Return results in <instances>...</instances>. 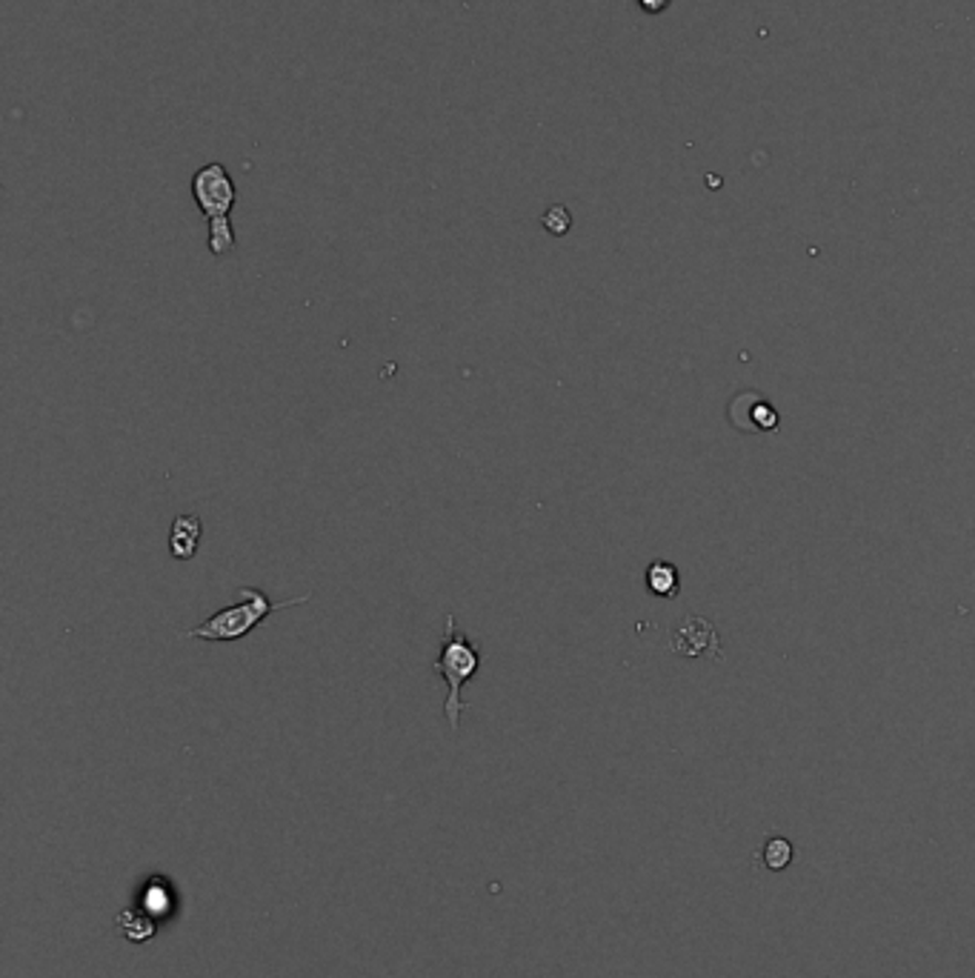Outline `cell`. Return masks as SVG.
<instances>
[{
    "instance_id": "cell-11",
    "label": "cell",
    "mask_w": 975,
    "mask_h": 978,
    "mask_svg": "<svg viewBox=\"0 0 975 978\" xmlns=\"http://www.w3.org/2000/svg\"><path fill=\"white\" fill-rule=\"evenodd\" d=\"M541 227L547 229L549 235H555V238H564L573 229V215H569V209L564 204H555V207H549L547 212L541 215Z\"/></svg>"
},
{
    "instance_id": "cell-2",
    "label": "cell",
    "mask_w": 975,
    "mask_h": 978,
    "mask_svg": "<svg viewBox=\"0 0 975 978\" xmlns=\"http://www.w3.org/2000/svg\"><path fill=\"white\" fill-rule=\"evenodd\" d=\"M484 664V653L478 647L475 641L466 638V633L455 627V615L447 613L443 621V641H441V655L432 664V673L447 682L450 693H447V701H443V716L450 721V730L458 732L461 727V712L466 710L464 698H461V689L478 676V669Z\"/></svg>"
},
{
    "instance_id": "cell-5",
    "label": "cell",
    "mask_w": 975,
    "mask_h": 978,
    "mask_svg": "<svg viewBox=\"0 0 975 978\" xmlns=\"http://www.w3.org/2000/svg\"><path fill=\"white\" fill-rule=\"evenodd\" d=\"M670 647L672 653L684 655V658H701V655L721 658V641L715 635V627L701 615L681 618V624L670 635Z\"/></svg>"
},
{
    "instance_id": "cell-1",
    "label": "cell",
    "mask_w": 975,
    "mask_h": 978,
    "mask_svg": "<svg viewBox=\"0 0 975 978\" xmlns=\"http://www.w3.org/2000/svg\"><path fill=\"white\" fill-rule=\"evenodd\" d=\"M238 595H241V604L223 606L214 615H209L207 621H201L198 627L180 633V638H195V641H209V644H227V641H241L252 633V630L266 621L270 615L281 613V610H290V606H301L312 599V593L297 595V599L286 601H272L270 595L258 590V586H238Z\"/></svg>"
},
{
    "instance_id": "cell-9",
    "label": "cell",
    "mask_w": 975,
    "mask_h": 978,
    "mask_svg": "<svg viewBox=\"0 0 975 978\" xmlns=\"http://www.w3.org/2000/svg\"><path fill=\"white\" fill-rule=\"evenodd\" d=\"M209 252L214 258L229 256L235 249V229H232V218H218V221H209V235H207Z\"/></svg>"
},
{
    "instance_id": "cell-12",
    "label": "cell",
    "mask_w": 975,
    "mask_h": 978,
    "mask_svg": "<svg viewBox=\"0 0 975 978\" xmlns=\"http://www.w3.org/2000/svg\"><path fill=\"white\" fill-rule=\"evenodd\" d=\"M144 913L146 916H160V913H167L172 909V898H169V889L160 887V882H153L149 887L144 889Z\"/></svg>"
},
{
    "instance_id": "cell-8",
    "label": "cell",
    "mask_w": 975,
    "mask_h": 978,
    "mask_svg": "<svg viewBox=\"0 0 975 978\" xmlns=\"http://www.w3.org/2000/svg\"><path fill=\"white\" fill-rule=\"evenodd\" d=\"M796 862V847L793 841L784 839V835H769L762 847V864L773 873H784L789 864Z\"/></svg>"
},
{
    "instance_id": "cell-3",
    "label": "cell",
    "mask_w": 975,
    "mask_h": 978,
    "mask_svg": "<svg viewBox=\"0 0 975 978\" xmlns=\"http://www.w3.org/2000/svg\"><path fill=\"white\" fill-rule=\"evenodd\" d=\"M192 198L209 221L229 218L238 200L235 180L223 164H207L192 175Z\"/></svg>"
},
{
    "instance_id": "cell-10",
    "label": "cell",
    "mask_w": 975,
    "mask_h": 978,
    "mask_svg": "<svg viewBox=\"0 0 975 978\" xmlns=\"http://www.w3.org/2000/svg\"><path fill=\"white\" fill-rule=\"evenodd\" d=\"M118 927L129 941H146V938H153L155 933V922L146 913H132V909H124L118 916Z\"/></svg>"
},
{
    "instance_id": "cell-4",
    "label": "cell",
    "mask_w": 975,
    "mask_h": 978,
    "mask_svg": "<svg viewBox=\"0 0 975 978\" xmlns=\"http://www.w3.org/2000/svg\"><path fill=\"white\" fill-rule=\"evenodd\" d=\"M730 420H733V427L738 433H749V435H762V433H775L782 418L775 413V407L764 398L762 393H755V389H744L733 398L730 404Z\"/></svg>"
},
{
    "instance_id": "cell-13",
    "label": "cell",
    "mask_w": 975,
    "mask_h": 978,
    "mask_svg": "<svg viewBox=\"0 0 975 978\" xmlns=\"http://www.w3.org/2000/svg\"><path fill=\"white\" fill-rule=\"evenodd\" d=\"M638 7H641L647 14H661L667 7H670V0H638Z\"/></svg>"
},
{
    "instance_id": "cell-7",
    "label": "cell",
    "mask_w": 975,
    "mask_h": 978,
    "mask_svg": "<svg viewBox=\"0 0 975 978\" xmlns=\"http://www.w3.org/2000/svg\"><path fill=\"white\" fill-rule=\"evenodd\" d=\"M647 590L658 599H675L681 590L679 584V570L670 564V561H656V564L647 566Z\"/></svg>"
},
{
    "instance_id": "cell-6",
    "label": "cell",
    "mask_w": 975,
    "mask_h": 978,
    "mask_svg": "<svg viewBox=\"0 0 975 978\" xmlns=\"http://www.w3.org/2000/svg\"><path fill=\"white\" fill-rule=\"evenodd\" d=\"M201 535H203L201 516L184 512V516L175 518L172 530H169V552H172V559L192 561L198 547H201Z\"/></svg>"
}]
</instances>
